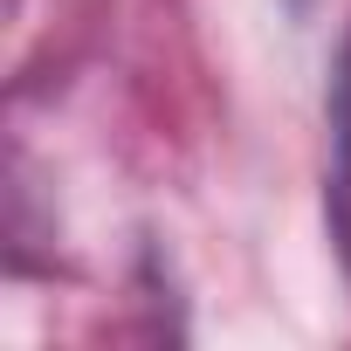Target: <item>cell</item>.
I'll return each instance as SVG.
<instances>
[{
	"label": "cell",
	"instance_id": "obj_1",
	"mask_svg": "<svg viewBox=\"0 0 351 351\" xmlns=\"http://www.w3.org/2000/svg\"><path fill=\"white\" fill-rule=\"evenodd\" d=\"M324 207H330L337 262H344V276H351V35H344L337 76H330V186H324Z\"/></svg>",
	"mask_w": 351,
	"mask_h": 351
}]
</instances>
